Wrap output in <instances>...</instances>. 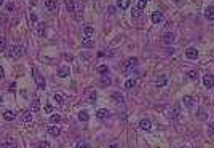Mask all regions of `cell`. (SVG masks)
Returning <instances> with one entry per match:
<instances>
[{
	"mask_svg": "<svg viewBox=\"0 0 214 148\" xmlns=\"http://www.w3.org/2000/svg\"><path fill=\"white\" fill-rule=\"evenodd\" d=\"M8 56L13 59H18L21 56H24V46H22V45H13V46H10Z\"/></svg>",
	"mask_w": 214,
	"mask_h": 148,
	"instance_id": "obj_1",
	"label": "cell"
},
{
	"mask_svg": "<svg viewBox=\"0 0 214 148\" xmlns=\"http://www.w3.org/2000/svg\"><path fill=\"white\" fill-rule=\"evenodd\" d=\"M32 73H34V78H35L37 88H38V89H45V86H47V81H45L43 75H40V73H38V70L35 69V67L32 69Z\"/></svg>",
	"mask_w": 214,
	"mask_h": 148,
	"instance_id": "obj_2",
	"label": "cell"
},
{
	"mask_svg": "<svg viewBox=\"0 0 214 148\" xmlns=\"http://www.w3.org/2000/svg\"><path fill=\"white\" fill-rule=\"evenodd\" d=\"M177 116H179V107L177 105H174L173 109H168V112H166V118L168 119H174Z\"/></svg>",
	"mask_w": 214,
	"mask_h": 148,
	"instance_id": "obj_3",
	"label": "cell"
},
{
	"mask_svg": "<svg viewBox=\"0 0 214 148\" xmlns=\"http://www.w3.org/2000/svg\"><path fill=\"white\" fill-rule=\"evenodd\" d=\"M203 84H205L206 88H214V77L211 75V73L203 75Z\"/></svg>",
	"mask_w": 214,
	"mask_h": 148,
	"instance_id": "obj_4",
	"label": "cell"
},
{
	"mask_svg": "<svg viewBox=\"0 0 214 148\" xmlns=\"http://www.w3.org/2000/svg\"><path fill=\"white\" fill-rule=\"evenodd\" d=\"M69 75H70L69 65H61L59 69H58V77L59 78H66V77H69Z\"/></svg>",
	"mask_w": 214,
	"mask_h": 148,
	"instance_id": "obj_5",
	"label": "cell"
},
{
	"mask_svg": "<svg viewBox=\"0 0 214 148\" xmlns=\"http://www.w3.org/2000/svg\"><path fill=\"white\" fill-rule=\"evenodd\" d=\"M185 56H187L189 59H196V58H198V49L193 48V46H190V48L185 49Z\"/></svg>",
	"mask_w": 214,
	"mask_h": 148,
	"instance_id": "obj_6",
	"label": "cell"
},
{
	"mask_svg": "<svg viewBox=\"0 0 214 148\" xmlns=\"http://www.w3.org/2000/svg\"><path fill=\"white\" fill-rule=\"evenodd\" d=\"M174 40H176V37H174V33H171V32H166L165 35L161 37V42L165 43V45H171Z\"/></svg>",
	"mask_w": 214,
	"mask_h": 148,
	"instance_id": "obj_7",
	"label": "cell"
},
{
	"mask_svg": "<svg viewBox=\"0 0 214 148\" xmlns=\"http://www.w3.org/2000/svg\"><path fill=\"white\" fill-rule=\"evenodd\" d=\"M96 116L99 118V119H107L110 116V112L107 110V109H99L98 112H96Z\"/></svg>",
	"mask_w": 214,
	"mask_h": 148,
	"instance_id": "obj_8",
	"label": "cell"
},
{
	"mask_svg": "<svg viewBox=\"0 0 214 148\" xmlns=\"http://www.w3.org/2000/svg\"><path fill=\"white\" fill-rule=\"evenodd\" d=\"M163 21V13L161 11H154V14H152V22L154 24H160Z\"/></svg>",
	"mask_w": 214,
	"mask_h": 148,
	"instance_id": "obj_9",
	"label": "cell"
},
{
	"mask_svg": "<svg viewBox=\"0 0 214 148\" xmlns=\"http://www.w3.org/2000/svg\"><path fill=\"white\" fill-rule=\"evenodd\" d=\"M139 128L142 129V131H150L152 129L150 119H141V121H139Z\"/></svg>",
	"mask_w": 214,
	"mask_h": 148,
	"instance_id": "obj_10",
	"label": "cell"
},
{
	"mask_svg": "<svg viewBox=\"0 0 214 148\" xmlns=\"http://www.w3.org/2000/svg\"><path fill=\"white\" fill-rule=\"evenodd\" d=\"M45 8H47L48 11H56L58 3H56V0H47V2H45Z\"/></svg>",
	"mask_w": 214,
	"mask_h": 148,
	"instance_id": "obj_11",
	"label": "cell"
},
{
	"mask_svg": "<svg viewBox=\"0 0 214 148\" xmlns=\"http://www.w3.org/2000/svg\"><path fill=\"white\" fill-rule=\"evenodd\" d=\"M205 18L209 19V21L214 19V5H209V7L205 10Z\"/></svg>",
	"mask_w": 214,
	"mask_h": 148,
	"instance_id": "obj_12",
	"label": "cell"
},
{
	"mask_svg": "<svg viewBox=\"0 0 214 148\" xmlns=\"http://www.w3.org/2000/svg\"><path fill=\"white\" fill-rule=\"evenodd\" d=\"M3 148H18V143H16V140L13 137H8L3 143Z\"/></svg>",
	"mask_w": 214,
	"mask_h": 148,
	"instance_id": "obj_13",
	"label": "cell"
},
{
	"mask_svg": "<svg viewBox=\"0 0 214 148\" xmlns=\"http://www.w3.org/2000/svg\"><path fill=\"white\" fill-rule=\"evenodd\" d=\"M182 102H184V105L187 107V109H192V107H193V97H192V96H184Z\"/></svg>",
	"mask_w": 214,
	"mask_h": 148,
	"instance_id": "obj_14",
	"label": "cell"
},
{
	"mask_svg": "<svg viewBox=\"0 0 214 148\" xmlns=\"http://www.w3.org/2000/svg\"><path fill=\"white\" fill-rule=\"evenodd\" d=\"M15 118H16V113L11 112V110H7L3 113V119H5V121H13Z\"/></svg>",
	"mask_w": 214,
	"mask_h": 148,
	"instance_id": "obj_15",
	"label": "cell"
},
{
	"mask_svg": "<svg viewBox=\"0 0 214 148\" xmlns=\"http://www.w3.org/2000/svg\"><path fill=\"white\" fill-rule=\"evenodd\" d=\"M48 134L53 135V137H58V135L61 134V129H59L58 126H50V128H48Z\"/></svg>",
	"mask_w": 214,
	"mask_h": 148,
	"instance_id": "obj_16",
	"label": "cell"
},
{
	"mask_svg": "<svg viewBox=\"0 0 214 148\" xmlns=\"http://www.w3.org/2000/svg\"><path fill=\"white\" fill-rule=\"evenodd\" d=\"M38 110H40V100H38V99H34V100L31 102V112L35 113V112H38Z\"/></svg>",
	"mask_w": 214,
	"mask_h": 148,
	"instance_id": "obj_17",
	"label": "cell"
},
{
	"mask_svg": "<svg viewBox=\"0 0 214 148\" xmlns=\"http://www.w3.org/2000/svg\"><path fill=\"white\" fill-rule=\"evenodd\" d=\"M88 119H89V115H88V112H85V110L78 112V121H82V123H86Z\"/></svg>",
	"mask_w": 214,
	"mask_h": 148,
	"instance_id": "obj_18",
	"label": "cell"
},
{
	"mask_svg": "<svg viewBox=\"0 0 214 148\" xmlns=\"http://www.w3.org/2000/svg\"><path fill=\"white\" fill-rule=\"evenodd\" d=\"M66 10L69 11V13H74L75 11V2L74 0H66Z\"/></svg>",
	"mask_w": 214,
	"mask_h": 148,
	"instance_id": "obj_19",
	"label": "cell"
},
{
	"mask_svg": "<svg viewBox=\"0 0 214 148\" xmlns=\"http://www.w3.org/2000/svg\"><path fill=\"white\" fill-rule=\"evenodd\" d=\"M129 2H131V0H117V7L120 10H126L129 7Z\"/></svg>",
	"mask_w": 214,
	"mask_h": 148,
	"instance_id": "obj_20",
	"label": "cell"
},
{
	"mask_svg": "<svg viewBox=\"0 0 214 148\" xmlns=\"http://www.w3.org/2000/svg\"><path fill=\"white\" fill-rule=\"evenodd\" d=\"M166 81H168V77H166V75H161V77L157 78V86H158V88H163V86L166 84Z\"/></svg>",
	"mask_w": 214,
	"mask_h": 148,
	"instance_id": "obj_21",
	"label": "cell"
},
{
	"mask_svg": "<svg viewBox=\"0 0 214 148\" xmlns=\"http://www.w3.org/2000/svg\"><path fill=\"white\" fill-rule=\"evenodd\" d=\"M138 64V58H129L126 62H125V69H131Z\"/></svg>",
	"mask_w": 214,
	"mask_h": 148,
	"instance_id": "obj_22",
	"label": "cell"
},
{
	"mask_svg": "<svg viewBox=\"0 0 214 148\" xmlns=\"http://www.w3.org/2000/svg\"><path fill=\"white\" fill-rule=\"evenodd\" d=\"M83 33H85L86 38H89V37H91L93 33H94V29H93L91 26H85V27H83Z\"/></svg>",
	"mask_w": 214,
	"mask_h": 148,
	"instance_id": "obj_23",
	"label": "cell"
},
{
	"mask_svg": "<svg viewBox=\"0 0 214 148\" xmlns=\"http://www.w3.org/2000/svg\"><path fill=\"white\" fill-rule=\"evenodd\" d=\"M101 84H102V86H109V84H112V80H110V77L102 75V77H101Z\"/></svg>",
	"mask_w": 214,
	"mask_h": 148,
	"instance_id": "obj_24",
	"label": "cell"
},
{
	"mask_svg": "<svg viewBox=\"0 0 214 148\" xmlns=\"http://www.w3.org/2000/svg\"><path fill=\"white\" fill-rule=\"evenodd\" d=\"M61 121V115H58V113H54V115L50 116V123L51 124H58Z\"/></svg>",
	"mask_w": 214,
	"mask_h": 148,
	"instance_id": "obj_25",
	"label": "cell"
},
{
	"mask_svg": "<svg viewBox=\"0 0 214 148\" xmlns=\"http://www.w3.org/2000/svg\"><path fill=\"white\" fill-rule=\"evenodd\" d=\"M53 99L56 100V104H58V105H64V97H63L61 94H54Z\"/></svg>",
	"mask_w": 214,
	"mask_h": 148,
	"instance_id": "obj_26",
	"label": "cell"
},
{
	"mask_svg": "<svg viewBox=\"0 0 214 148\" xmlns=\"http://www.w3.org/2000/svg\"><path fill=\"white\" fill-rule=\"evenodd\" d=\"M22 121H24V123H31L32 121V113L31 112H24V115H22Z\"/></svg>",
	"mask_w": 214,
	"mask_h": 148,
	"instance_id": "obj_27",
	"label": "cell"
},
{
	"mask_svg": "<svg viewBox=\"0 0 214 148\" xmlns=\"http://www.w3.org/2000/svg\"><path fill=\"white\" fill-rule=\"evenodd\" d=\"M82 46H85V48H93V46H94V43H93L89 38H85V40L82 42Z\"/></svg>",
	"mask_w": 214,
	"mask_h": 148,
	"instance_id": "obj_28",
	"label": "cell"
},
{
	"mask_svg": "<svg viewBox=\"0 0 214 148\" xmlns=\"http://www.w3.org/2000/svg\"><path fill=\"white\" fill-rule=\"evenodd\" d=\"M134 84H136V81H134L133 78H129V80H126V81H125V88L126 89H131V88H134Z\"/></svg>",
	"mask_w": 214,
	"mask_h": 148,
	"instance_id": "obj_29",
	"label": "cell"
},
{
	"mask_svg": "<svg viewBox=\"0 0 214 148\" xmlns=\"http://www.w3.org/2000/svg\"><path fill=\"white\" fill-rule=\"evenodd\" d=\"M37 33H38L40 37H43V35H45V24H43V22H38V29H37Z\"/></svg>",
	"mask_w": 214,
	"mask_h": 148,
	"instance_id": "obj_30",
	"label": "cell"
},
{
	"mask_svg": "<svg viewBox=\"0 0 214 148\" xmlns=\"http://www.w3.org/2000/svg\"><path fill=\"white\" fill-rule=\"evenodd\" d=\"M131 14H133L134 19H138V18H141V16H142V11H141L139 8H134V10L131 11Z\"/></svg>",
	"mask_w": 214,
	"mask_h": 148,
	"instance_id": "obj_31",
	"label": "cell"
},
{
	"mask_svg": "<svg viewBox=\"0 0 214 148\" xmlns=\"http://www.w3.org/2000/svg\"><path fill=\"white\" fill-rule=\"evenodd\" d=\"M112 99H114L115 102H120V104H122V102H123V96L120 93H114V94H112Z\"/></svg>",
	"mask_w": 214,
	"mask_h": 148,
	"instance_id": "obj_32",
	"label": "cell"
},
{
	"mask_svg": "<svg viewBox=\"0 0 214 148\" xmlns=\"http://www.w3.org/2000/svg\"><path fill=\"white\" fill-rule=\"evenodd\" d=\"M7 49V42H5V37H0V53Z\"/></svg>",
	"mask_w": 214,
	"mask_h": 148,
	"instance_id": "obj_33",
	"label": "cell"
},
{
	"mask_svg": "<svg viewBox=\"0 0 214 148\" xmlns=\"http://www.w3.org/2000/svg\"><path fill=\"white\" fill-rule=\"evenodd\" d=\"M187 77H189L190 80H196V78H198V72H196V70H190V72L187 73Z\"/></svg>",
	"mask_w": 214,
	"mask_h": 148,
	"instance_id": "obj_34",
	"label": "cell"
},
{
	"mask_svg": "<svg viewBox=\"0 0 214 148\" xmlns=\"http://www.w3.org/2000/svg\"><path fill=\"white\" fill-rule=\"evenodd\" d=\"M96 97H98V94L94 93V91H91V93L88 94V102H94V100H96Z\"/></svg>",
	"mask_w": 214,
	"mask_h": 148,
	"instance_id": "obj_35",
	"label": "cell"
},
{
	"mask_svg": "<svg viewBox=\"0 0 214 148\" xmlns=\"http://www.w3.org/2000/svg\"><path fill=\"white\" fill-rule=\"evenodd\" d=\"M82 18H83V8L80 7V10L75 13V19H77V21H82Z\"/></svg>",
	"mask_w": 214,
	"mask_h": 148,
	"instance_id": "obj_36",
	"label": "cell"
},
{
	"mask_svg": "<svg viewBox=\"0 0 214 148\" xmlns=\"http://www.w3.org/2000/svg\"><path fill=\"white\" fill-rule=\"evenodd\" d=\"M145 5H147V2H145V0H138V8H139L141 11L145 8Z\"/></svg>",
	"mask_w": 214,
	"mask_h": 148,
	"instance_id": "obj_37",
	"label": "cell"
},
{
	"mask_svg": "<svg viewBox=\"0 0 214 148\" xmlns=\"http://www.w3.org/2000/svg\"><path fill=\"white\" fill-rule=\"evenodd\" d=\"M75 148H91L88 143H85V142H78V143L75 145Z\"/></svg>",
	"mask_w": 214,
	"mask_h": 148,
	"instance_id": "obj_38",
	"label": "cell"
},
{
	"mask_svg": "<svg viewBox=\"0 0 214 148\" xmlns=\"http://www.w3.org/2000/svg\"><path fill=\"white\" fill-rule=\"evenodd\" d=\"M98 72L99 73H107V72H109V69H107V65H99L98 67Z\"/></svg>",
	"mask_w": 214,
	"mask_h": 148,
	"instance_id": "obj_39",
	"label": "cell"
},
{
	"mask_svg": "<svg viewBox=\"0 0 214 148\" xmlns=\"http://www.w3.org/2000/svg\"><path fill=\"white\" fill-rule=\"evenodd\" d=\"M198 118H200V119H206V113H205V110H203V109H200V110H198Z\"/></svg>",
	"mask_w": 214,
	"mask_h": 148,
	"instance_id": "obj_40",
	"label": "cell"
},
{
	"mask_svg": "<svg viewBox=\"0 0 214 148\" xmlns=\"http://www.w3.org/2000/svg\"><path fill=\"white\" fill-rule=\"evenodd\" d=\"M38 148H51V145H50L48 142H42V143L38 145Z\"/></svg>",
	"mask_w": 214,
	"mask_h": 148,
	"instance_id": "obj_41",
	"label": "cell"
},
{
	"mask_svg": "<svg viewBox=\"0 0 214 148\" xmlns=\"http://www.w3.org/2000/svg\"><path fill=\"white\" fill-rule=\"evenodd\" d=\"M208 134H209V135H214V123L211 124L209 128H208Z\"/></svg>",
	"mask_w": 214,
	"mask_h": 148,
	"instance_id": "obj_42",
	"label": "cell"
},
{
	"mask_svg": "<svg viewBox=\"0 0 214 148\" xmlns=\"http://www.w3.org/2000/svg\"><path fill=\"white\" fill-rule=\"evenodd\" d=\"M29 21H31V22H37V16L34 14V13H32V14H29Z\"/></svg>",
	"mask_w": 214,
	"mask_h": 148,
	"instance_id": "obj_43",
	"label": "cell"
},
{
	"mask_svg": "<svg viewBox=\"0 0 214 148\" xmlns=\"http://www.w3.org/2000/svg\"><path fill=\"white\" fill-rule=\"evenodd\" d=\"M45 112H47V113H51V112H53V107L50 105V104H48V105H45Z\"/></svg>",
	"mask_w": 214,
	"mask_h": 148,
	"instance_id": "obj_44",
	"label": "cell"
},
{
	"mask_svg": "<svg viewBox=\"0 0 214 148\" xmlns=\"http://www.w3.org/2000/svg\"><path fill=\"white\" fill-rule=\"evenodd\" d=\"M115 7H109V10H107V11H109V14H115Z\"/></svg>",
	"mask_w": 214,
	"mask_h": 148,
	"instance_id": "obj_45",
	"label": "cell"
},
{
	"mask_svg": "<svg viewBox=\"0 0 214 148\" xmlns=\"http://www.w3.org/2000/svg\"><path fill=\"white\" fill-rule=\"evenodd\" d=\"M173 53H174V48L173 46H170V48L166 49V54H173Z\"/></svg>",
	"mask_w": 214,
	"mask_h": 148,
	"instance_id": "obj_46",
	"label": "cell"
},
{
	"mask_svg": "<svg viewBox=\"0 0 214 148\" xmlns=\"http://www.w3.org/2000/svg\"><path fill=\"white\" fill-rule=\"evenodd\" d=\"M5 77V70H3V67L0 65V78H3Z\"/></svg>",
	"mask_w": 214,
	"mask_h": 148,
	"instance_id": "obj_47",
	"label": "cell"
},
{
	"mask_svg": "<svg viewBox=\"0 0 214 148\" xmlns=\"http://www.w3.org/2000/svg\"><path fill=\"white\" fill-rule=\"evenodd\" d=\"M0 5H3V0H0Z\"/></svg>",
	"mask_w": 214,
	"mask_h": 148,
	"instance_id": "obj_48",
	"label": "cell"
}]
</instances>
